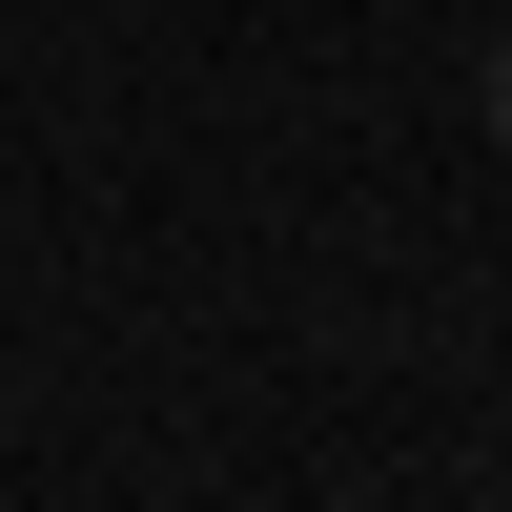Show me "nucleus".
<instances>
[{"instance_id": "1", "label": "nucleus", "mask_w": 512, "mask_h": 512, "mask_svg": "<svg viewBox=\"0 0 512 512\" xmlns=\"http://www.w3.org/2000/svg\"><path fill=\"white\" fill-rule=\"evenodd\" d=\"M492 144H512V41H492Z\"/></svg>"}]
</instances>
